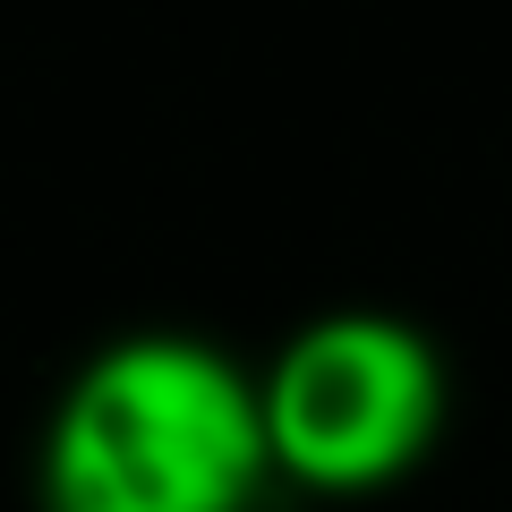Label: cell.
Segmentation results:
<instances>
[{"instance_id":"cell-1","label":"cell","mask_w":512,"mask_h":512,"mask_svg":"<svg viewBox=\"0 0 512 512\" xmlns=\"http://www.w3.org/2000/svg\"><path fill=\"white\" fill-rule=\"evenodd\" d=\"M265 393L197 333H128L60 393L43 478L60 512H222L256 478Z\"/></svg>"},{"instance_id":"cell-2","label":"cell","mask_w":512,"mask_h":512,"mask_svg":"<svg viewBox=\"0 0 512 512\" xmlns=\"http://www.w3.org/2000/svg\"><path fill=\"white\" fill-rule=\"evenodd\" d=\"M436 419V359L402 316L342 308L291 333L265 384V444L316 478H376Z\"/></svg>"}]
</instances>
